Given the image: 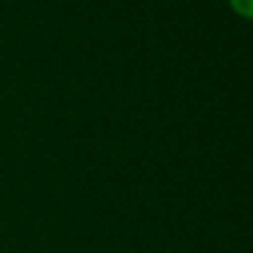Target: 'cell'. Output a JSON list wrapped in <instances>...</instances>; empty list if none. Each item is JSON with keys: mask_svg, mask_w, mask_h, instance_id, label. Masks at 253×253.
Masks as SVG:
<instances>
[{"mask_svg": "<svg viewBox=\"0 0 253 253\" xmlns=\"http://www.w3.org/2000/svg\"><path fill=\"white\" fill-rule=\"evenodd\" d=\"M229 4L240 18L253 20V0H229Z\"/></svg>", "mask_w": 253, "mask_h": 253, "instance_id": "obj_1", "label": "cell"}]
</instances>
